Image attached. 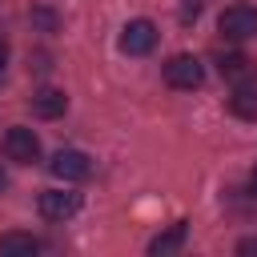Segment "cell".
I'll use <instances>...</instances> for the list:
<instances>
[{
  "instance_id": "6da1fadb",
  "label": "cell",
  "mask_w": 257,
  "mask_h": 257,
  "mask_svg": "<svg viewBox=\"0 0 257 257\" xmlns=\"http://www.w3.org/2000/svg\"><path fill=\"white\" fill-rule=\"evenodd\" d=\"M165 84L169 88H181V92H193L205 84V64L193 56V52H177L165 60Z\"/></svg>"
},
{
  "instance_id": "7a4b0ae2",
  "label": "cell",
  "mask_w": 257,
  "mask_h": 257,
  "mask_svg": "<svg viewBox=\"0 0 257 257\" xmlns=\"http://www.w3.org/2000/svg\"><path fill=\"white\" fill-rule=\"evenodd\" d=\"M48 173H52L56 181H64V185L88 181V177H92V157H88V153H80V149H60V153H52Z\"/></svg>"
},
{
  "instance_id": "3957f363",
  "label": "cell",
  "mask_w": 257,
  "mask_h": 257,
  "mask_svg": "<svg viewBox=\"0 0 257 257\" xmlns=\"http://www.w3.org/2000/svg\"><path fill=\"white\" fill-rule=\"evenodd\" d=\"M36 209H40L44 221L60 225V221H68V217L80 213V193H72V189H44L36 197Z\"/></svg>"
},
{
  "instance_id": "277c9868",
  "label": "cell",
  "mask_w": 257,
  "mask_h": 257,
  "mask_svg": "<svg viewBox=\"0 0 257 257\" xmlns=\"http://www.w3.org/2000/svg\"><path fill=\"white\" fill-rule=\"evenodd\" d=\"M120 52L124 56H149L153 48H157V24L153 20H145V16H137V20H128L124 28H120Z\"/></svg>"
},
{
  "instance_id": "5b68a950",
  "label": "cell",
  "mask_w": 257,
  "mask_h": 257,
  "mask_svg": "<svg viewBox=\"0 0 257 257\" xmlns=\"http://www.w3.org/2000/svg\"><path fill=\"white\" fill-rule=\"evenodd\" d=\"M4 157L16 161V165H36L40 161V137L24 124H12L4 133Z\"/></svg>"
},
{
  "instance_id": "8992f818",
  "label": "cell",
  "mask_w": 257,
  "mask_h": 257,
  "mask_svg": "<svg viewBox=\"0 0 257 257\" xmlns=\"http://www.w3.org/2000/svg\"><path fill=\"white\" fill-rule=\"evenodd\" d=\"M217 28L229 40H249V36H257V8L253 4H229L217 16Z\"/></svg>"
},
{
  "instance_id": "52a82bcc",
  "label": "cell",
  "mask_w": 257,
  "mask_h": 257,
  "mask_svg": "<svg viewBox=\"0 0 257 257\" xmlns=\"http://www.w3.org/2000/svg\"><path fill=\"white\" fill-rule=\"evenodd\" d=\"M217 72H221V80H229V84H245V80H253L257 64H253L245 52H221V56H217Z\"/></svg>"
},
{
  "instance_id": "ba28073f",
  "label": "cell",
  "mask_w": 257,
  "mask_h": 257,
  "mask_svg": "<svg viewBox=\"0 0 257 257\" xmlns=\"http://www.w3.org/2000/svg\"><path fill=\"white\" fill-rule=\"evenodd\" d=\"M64 112H68V92L64 88H40V92H32V116L56 120Z\"/></svg>"
},
{
  "instance_id": "9c48e42d",
  "label": "cell",
  "mask_w": 257,
  "mask_h": 257,
  "mask_svg": "<svg viewBox=\"0 0 257 257\" xmlns=\"http://www.w3.org/2000/svg\"><path fill=\"white\" fill-rule=\"evenodd\" d=\"M185 237H189V225H185V221L169 225L165 233H157V237L149 241V257H169V253H177V249L185 245Z\"/></svg>"
},
{
  "instance_id": "30bf717a",
  "label": "cell",
  "mask_w": 257,
  "mask_h": 257,
  "mask_svg": "<svg viewBox=\"0 0 257 257\" xmlns=\"http://www.w3.org/2000/svg\"><path fill=\"white\" fill-rule=\"evenodd\" d=\"M229 112H233V116H241V120H257V84H253V80H245V84H233Z\"/></svg>"
},
{
  "instance_id": "8fae6325",
  "label": "cell",
  "mask_w": 257,
  "mask_h": 257,
  "mask_svg": "<svg viewBox=\"0 0 257 257\" xmlns=\"http://www.w3.org/2000/svg\"><path fill=\"white\" fill-rule=\"evenodd\" d=\"M40 253V241L32 233H4L0 237V257H32Z\"/></svg>"
},
{
  "instance_id": "7c38bea8",
  "label": "cell",
  "mask_w": 257,
  "mask_h": 257,
  "mask_svg": "<svg viewBox=\"0 0 257 257\" xmlns=\"http://www.w3.org/2000/svg\"><path fill=\"white\" fill-rule=\"evenodd\" d=\"M28 20H32V28H40V32H56V28H60V16H56L48 4L32 8V12H28Z\"/></svg>"
},
{
  "instance_id": "4fadbf2b",
  "label": "cell",
  "mask_w": 257,
  "mask_h": 257,
  "mask_svg": "<svg viewBox=\"0 0 257 257\" xmlns=\"http://www.w3.org/2000/svg\"><path fill=\"white\" fill-rule=\"evenodd\" d=\"M237 253L241 257H257V237H241L237 241Z\"/></svg>"
},
{
  "instance_id": "5bb4252c",
  "label": "cell",
  "mask_w": 257,
  "mask_h": 257,
  "mask_svg": "<svg viewBox=\"0 0 257 257\" xmlns=\"http://www.w3.org/2000/svg\"><path fill=\"white\" fill-rule=\"evenodd\" d=\"M8 52H12V48H8V40H4V36H0V72H4V68H8Z\"/></svg>"
},
{
  "instance_id": "9a60e30c",
  "label": "cell",
  "mask_w": 257,
  "mask_h": 257,
  "mask_svg": "<svg viewBox=\"0 0 257 257\" xmlns=\"http://www.w3.org/2000/svg\"><path fill=\"white\" fill-rule=\"evenodd\" d=\"M249 197H257V165H253V173H249Z\"/></svg>"
},
{
  "instance_id": "2e32d148",
  "label": "cell",
  "mask_w": 257,
  "mask_h": 257,
  "mask_svg": "<svg viewBox=\"0 0 257 257\" xmlns=\"http://www.w3.org/2000/svg\"><path fill=\"white\" fill-rule=\"evenodd\" d=\"M8 189V173H4V165H0V193Z\"/></svg>"
}]
</instances>
